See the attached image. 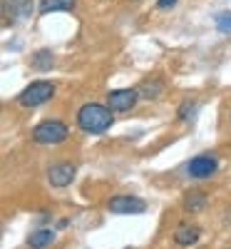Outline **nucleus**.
Masks as SVG:
<instances>
[{
	"label": "nucleus",
	"instance_id": "obj_1",
	"mask_svg": "<svg viewBox=\"0 0 231 249\" xmlns=\"http://www.w3.org/2000/svg\"><path fill=\"white\" fill-rule=\"evenodd\" d=\"M77 124L87 135H102L112 127V110L99 102H87L77 110Z\"/></svg>",
	"mask_w": 231,
	"mask_h": 249
},
{
	"label": "nucleus",
	"instance_id": "obj_2",
	"mask_svg": "<svg viewBox=\"0 0 231 249\" xmlns=\"http://www.w3.org/2000/svg\"><path fill=\"white\" fill-rule=\"evenodd\" d=\"M67 135H70L67 124L60 122V120H45L33 130V140L37 144H60V142L67 140Z\"/></svg>",
	"mask_w": 231,
	"mask_h": 249
},
{
	"label": "nucleus",
	"instance_id": "obj_3",
	"mask_svg": "<svg viewBox=\"0 0 231 249\" xmlns=\"http://www.w3.org/2000/svg\"><path fill=\"white\" fill-rule=\"evenodd\" d=\"M55 95V85L48 80H35L33 85H28L23 92L17 95V102L23 107H37V105H45L48 100H52Z\"/></svg>",
	"mask_w": 231,
	"mask_h": 249
},
{
	"label": "nucleus",
	"instance_id": "obj_4",
	"mask_svg": "<svg viewBox=\"0 0 231 249\" xmlns=\"http://www.w3.org/2000/svg\"><path fill=\"white\" fill-rule=\"evenodd\" d=\"M219 170V162H216V157L214 155H197L192 162L186 164V172H189V177H194V179H209L214 172Z\"/></svg>",
	"mask_w": 231,
	"mask_h": 249
},
{
	"label": "nucleus",
	"instance_id": "obj_5",
	"mask_svg": "<svg viewBox=\"0 0 231 249\" xmlns=\"http://www.w3.org/2000/svg\"><path fill=\"white\" fill-rule=\"evenodd\" d=\"M107 207L112 214H142L147 210V202L132 195H119V197H112Z\"/></svg>",
	"mask_w": 231,
	"mask_h": 249
},
{
	"label": "nucleus",
	"instance_id": "obj_6",
	"mask_svg": "<svg viewBox=\"0 0 231 249\" xmlns=\"http://www.w3.org/2000/svg\"><path fill=\"white\" fill-rule=\"evenodd\" d=\"M139 100V90H132V88H124V90H112L107 95V107L112 112H127L137 105Z\"/></svg>",
	"mask_w": 231,
	"mask_h": 249
},
{
	"label": "nucleus",
	"instance_id": "obj_7",
	"mask_svg": "<svg viewBox=\"0 0 231 249\" xmlns=\"http://www.w3.org/2000/svg\"><path fill=\"white\" fill-rule=\"evenodd\" d=\"M33 13V0H3V15L8 23H20Z\"/></svg>",
	"mask_w": 231,
	"mask_h": 249
},
{
	"label": "nucleus",
	"instance_id": "obj_8",
	"mask_svg": "<svg viewBox=\"0 0 231 249\" xmlns=\"http://www.w3.org/2000/svg\"><path fill=\"white\" fill-rule=\"evenodd\" d=\"M75 175H77L75 164L60 162V164H52V167L48 170V182H50L52 187H67V184H72Z\"/></svg>",
	"mask_w": 231,
	"mask_h": 249
},
{
	"label": "nucleus",
	"instance_id": "obj_9",
	"mask_svg": "<svg viewBox=\"0 0 231 249\" xmlns=\"http://www.w3.org/2000/svg\"><path fill=\"white\" fill-rule=\"evenodd\" d=\"M77 5V0H40V15H50L57 10H72Z\"/></svg>",
	"mask_w": 231,
	"mask_h": 249
},
{
	"label": "nucleus",
	"instance_id": "obj_10",
	"mask_svg": "<svg viewBox=\"0 0 231 249\" xmlns=\"http://www.w3.org/2000/svg\"><path fill=\"white\" fill-rule=\"evenodd\" d=\"M199 234H201L199 227H179L177 234H174V242L179 247H189V244H194L199 239Z\"/></svg>",
	"mask_w": 231,
	"mask_h": 249
},
{
	"label": "nucleus",
	"instance_id": "obj_11",
	"mask_svg": "<svg viewBox=\"0 0 231 249\" xmlns=\"http://www.w3.org/2000/svg\"><path fill=\"white\" fill-rule=\"evenodd\" d=\"M52 239H55V232H52V230H35V232L28 237V244H30L33 249H43V247H48Z\"/></svg>",
	"mask_w": 231,
	"mask_h": 249
},
{
	"label": "nucleus",
	"instance_id": "obj_12",
	"mask_svg": "<svg viewBox=\"0 0 231 249\" xmlns=\"http://www.w3.org/2000/svg\"><path fill=\"white\" fill-rule=\"evenodd\" d=\"M204 204H206V195L204 192H189L184 197V210L186 212H199V210H204Z\"/></svg>",
	"mask_w": 231,
	"mask_h": 249
},
{
	"label": "nucleus",
	"instance_id": "obj_13",
	"mask_svg": "<svg viewBox=\"0 0 231 249\" xmlns=\"http://www.w3.org/2000/svg\"><path fill=\"white\" fill-rule=\"evenodd\" d=\"M52 62H55L52 50H37V53L33 55V68H35V70H50Z\"/></svg>",
	"mask_w": 231,
	"mask_h": 249
},
{
	"label": "nucleus",
	"instance_id": "obj_14",
	"mask_svg": "<svg viewBox=\"0 0 231 249\" xmlns=\"http://www.w3.org/2000/svg\"><path fill=\"white\" fill-rule=\"evenodd\" d=\"M162 90H164V85H162L159 80H147V82H142L139 95H142V97H147V100H154V97H159V95H162Z\"/></svg>",
	"mask_w": 231,
	"mask_h": 249
},
{
	"label": "nucleus",
	"instance_id": "obj_15",
	"mask_svg": "<svg viewBox=\"0 0 231 249\" xmlns=\"http://www.w3.org/2000/svg\"><path fill=\"white\" fill-rule=\"evenodd\" d=\"M214 23H216V28L221 30V33H231V10H224V13H219L216 18H214Z\"/></svg>",
	"mask_w": 231,
	"mask_h": 249
},
{
	"label": "nucleus",
	"instance_id": "obj_16",
	"mask_svg": "<svg viewBox=\"0 0 231 249\" xmlns=\"http://www.w3.org/2000/svg\"><path fill=\"white\" fill-rule=\"evenodd\" d=\"M194 110H197V105H192V102H184V105L179 107V117H182V120H189Z\"/></svg>",
	"mask_w": 231,
	"mask_h": 249
},
{
	"label": "nucleus",
	"instance_id": "obj_17",
	"mask_svg": "<svg viewBox=\"0 0 231 249\" xmlns=\"http://www.w3.org/2000/svg\"><path fill=\"white\" fill-rule=\"evenodd\" d=\"M177 5V0H157V8L164 10V8H174Z\"/></svg>",
	"mask_w": 231,
	"mask_h": 249
}]
</instances>
